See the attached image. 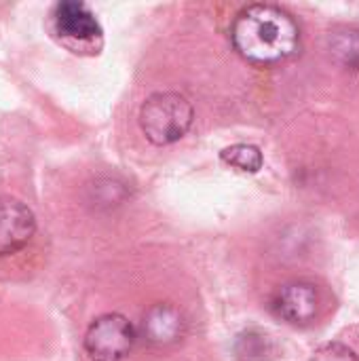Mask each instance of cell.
Listing matches in <instances>:
<instances>
[{
	"instance_id": "cell-8",
	"label": "cell",
	"mask_w": 359,
	"mask_h": 361,
	"mask_svg": "<svg viewBox=\"0 0 359 361\" xmlns=\"http://www.w3.org/2000/svg\"><path fill=\"white\" fill-rule=\"evenodd\" d=\"M330 53L347 70H359V27H339L330 34Z\"/></svg>"
},
{
	"instance_id": "cell-3",
	"label": "cell",
	"mask_w": 359,
	"mask_h": 361,
	"mask_svg": "<svg viewBox=\"0 0 359 361\" xmlns=\"http://www.w3.org/2000/svg\"><path fill=\"white\" fill-rule=\"evenodd\" d=\"M138 332L121 313H106L93 319L85 334V353L91 361H123L133 349Z\"/></svg>"
},
{
	"instance_id": "cell-6",
	"label": "cell",
	"mask_w": 359,
	"mask_h": 361,
	"mask_svg": "<svg viewBox=\"0 0 359 361\" xmlns=\"http://www.w3.org/2000/svg\"><path fill=\"white\" fill-rule=\"evenodd\" d=\"M36 233L32 209L15 197L0 195V258L23 250Z\"/></svg>"
},
{
	"instance_id": "cell-5",
	"label": "cell",
	"mask_w": 359,
	"mask_h": 361,
	"mask_svg": "<svg viewBox=\"0 0 359 361\" xmlns=\"http://www.w3.org/2000/svg\"><path fill=\"white\" fill-rule=\"evenodd\" d=\"M320 296L313 283L294 279L279 286L271 298V311L275 317L290 326H309L317 317Z\"/></svg>"
},
{
	"instance_id": "cell-4",
	"label": "cell",
	"mask_w": 359,
	"mask_h": 361,
	"mask_svg": "<svg viewBox=\"0 0 359 361\" xmlns=\"http://www.w3.org/2000/svg\"><path fill=\"white\" fill-rule=\"evenodd\" d=\"M53 32L59 38L61 44L78 51H93L102 42V25L95 17V13L85 4L76 0H63L57 2L53 8Z\"/></svg>"
},
{
	"instance_id": "cell-9",
	"label": "cell",
	"mask_w": 359,
	"mask_h": 361,
	"mask_svg": "<svg viewBox=\"0 0 359 361\" xmlns=\"http://www.w3.org/2000/svg\"><path fill=\"white\" fill-rule=\"evenodd\" d=\"M220 159L243 173H258L264 163L260 148L254 144H233L220 152Z\"/></svg>"
},
{
	"instance_id": "cell-1",
	"label": "cell",
	"mask_w": 359,
	"mask_h": 361,
	"mask_svg": "<svg viewBox=\"0 0 359 361\" xmlns=\"http://www.w3.org/2000/svg\"><path fill=\"white\" fill-rule=\"evenodd\" d=\"M237 53L260 66L290 59L300 47V30L294 17L275 4H250L241 8L231 25Z\"/></svg>"
},
{
	"instance_id": "cell-11",
	"label": "cell",
	"mask_w": 359,
	"mask_h": 361,
	"mask_svg": "<svg viewBox=\"0 0 359 361\" xmlns=\"http://www.w3.org/2000/svg\"><path fill=\"white\" fill-rule=\"evenodd\" d=\"M309 361H359V360H358V353H355L351 347H347V345H343V343H326V345H322V347L311 355V360Z\"/></svg>"
},
{
	"instance_id": "cell-10",
	"label": "cell",
	"mask_w": 359,
	"mask_h": 361,
	"mask_svg": "<svg viewBox=\"0 0 359 361\" xmlns=\"http://www.w3.org/2000/svg\"><path fill=\"white\" fill-rule=\"evenodd\" d=\"M235 355L239 361H264L273 355V343L267 334L258 330H248L237 336Z\"/></svg>"
},
{
	"instance_id": "cell-2",
	"label": "cell",
	"mask_w": 359,
	"mask_h": 361,
	"mask_svg": "<svg viewBox=\"0 0 359 361\" xmlns=\"http://www.w3.org/2000/svg\"><path fill=\"white\" fill-rule=\"evenodd\" d=\"M195 118L190 102L174 91L152 93L140 108V127L154 146H169L182 140Z\"/></svg>"
},
{
	"instance_id": "cell-7",
	"label": "cell",
	"mask_w": 359,
	"mask_h": 361,
	"mask_svg": "<svg viewBox=\"0 0 359 361\" xmlns=\"http://www.w3.org/2000/svg\"><path fill=\"white\" fill-rule=\"evenodd\" d=\"M186 317L178 307L169 302H159L142 315L140 334L150 347L165 349L178 345L186 336Z\"/></svg>"
}]
</instances>
